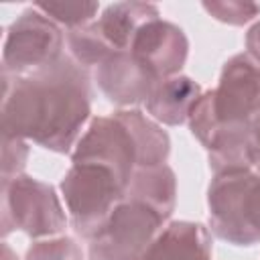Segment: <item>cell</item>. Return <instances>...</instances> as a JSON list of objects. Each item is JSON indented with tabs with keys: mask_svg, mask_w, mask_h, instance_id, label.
<instances>
[{
	"mask_svg": "<svg viewBox=\"0 0 260 260\" xmlns=\"http://www.w3.org/2000/svg\"><path fill=\"white\" fill-rule=\"evenodd\" d=\"M91 114L87 69L71 55L30 75L2 73V134L32 140L59 152H73Z\"/></svg>",
	"mask_w": 260,
	"mask_h": 260,
	"instance_id": "1",
	"label": "cell"
},
{
	"mask_svg": "<svg viewBox=\"0 0 260 260\" xmlns=\"http://www.w3.org/2000/svg\"><path fill=\"white\" fill-rule=\"evenodd\" d=\"M209 232L234 246L260 244V173H215L207 189Z\"/></svg>",
	"mask_w": 260,
	"mask_h": 260,
	"instance_id": "2",
	"label": "cell"
},
{
	"mask_svg": "<svg viewBox=\"0 0 260 260\" xmlns=\"http://www.w3.org/2000/svg\"><path fill=\"white\" fill-rule=\"evenodd\" d=\"M59 189L71 228L87 240L98 234L112 209L126 195V185L120 177L95 162H71Z\"/></svg>",
	"mask_w": 260,
	"mask_h": 260,
	"instance_id": "3",
	"label": "cell"
},
{
	"mask_svg": "<svg viewBox=\"0 0 260 260\" xmlns=\"http://www.w3.org/2000/svg\"><path fill=\"white\" fill-rule=\"evenodd\" d=\"M67 228L65 207L53 185L28 175L2 181V236L18 230L28 238H53Z\"/></svg>",
	"mask_w": 260,
	"mask_h": 260,
	"instance_id": "4",
	"label": "cell"
},
{
	"mask_svg": "<svg viewBox=\"0 0 260 260\" xmlns=\"http://www.w3.org/2000/svg\"><path fill=\"white\" fill-rule=\"evenodd\" d=\"M165 223L152 207L122 199L89 240L87 260H142Z\"/></svg>",
	"mask_w": 260,
	"mask_h": 260,
	"instance_id": "5",
	"label": "cell"
},
{
	"mask_svg": "<svg viewBox=\"0 0 260 260\" xmlns=\"http://www.w3.org/2000/svg\"><path fill=\"white\" fill-rule=\"evenodd\" d=\"M61 49V26L39 8L30 6L18 14L6 30L2 47V73L22 77L41 71L63 57Z\"/></svg>",
	"mask_w": 260,
	"mask_h": 260,
	"instance_id": "6",
	"label": "cell"
},
{
	"mask_svg": "<svg viewBox=\"0 0 260 260\" xmlns=\"http://www.w3.org/2000/svg\"><path fill=\"white\" fill-rule=\"evenodd\" d=\"M209 98L217 130L250 128L260 114V63L248 53L228 59L221 67L217 87L209 89Z\"/></svg>",
	"mask_w": 260,
	"mask_h": 260,
	"instance_id": "7",
	"label": "cell"
},
{
	"mask_svg": "<svg viewBox=\"0 0 260 260\" xmlns=\"http://www.w3.org/2000/svg\"><path fill=\"white\" fill-rule=\"evenodd\" d=\"M71 162H95L108 167L128 187L132 173L138 167V152L130 130L116 114L98 116L89 120L77 140L71 152Z\"/></svg>",
	"mask_w": 260,
	"mask_h": 260,
	"instance_id": "8",
	"label": "cell"
},
{
	"mask_svg": "<svg viewBox=\"0 0 260 260\" xmlns=\"http://www.w3.org/2000/svg\"><path fill=\"white\" fill-rule=\"evenodd\" d=\"M130 53L156 81H162L179 75L183 69L189 55V41L181 26L154 18L136 32Z\"/></svg>",
	"mask_w": 260,
	"mask_h": 260,
	"instance_id": "9",
	"label": "cell"
},
{
	"mask_svg": "<svg viewBox=\"0 0 260 260\" xmlns=\"http://www.w3.org/2000/svg\"><path fill=\"white\" fill-rule=\"evenodd\" d=\"M93 77L102 93L122 110L144 104L152 87L158 83L130 51H122L106 59L95 67Z\"/></svg>",
	"mask_w": 260,
	"mask_h": 260,
	"instance_id": "10",
	"label": "cell"
},
{
	"mask_svg": "<svg viewBox=\"0 0 260 260\" xmlns=\"http://www.w3.org/2000/svg\"><path fill=\"white\" fill-rule=\"evenodd\" d=\"M142 260H211L209 228L197 221H167Z\"/></svg>",
	"mask_w": 260,
	"mask_h": 260,
	"instance_id": "11",
	"label": "cell"
},
{
	"mask_svg": "<svg viewBox=\"0 0 260 260\" xmlns=\"http://www.w3.org/2000/svg\"><path fill=\"white\" fill-rule=\"evenodd\" d=\"M160 18L154 4L148 2H116L104 8L102 16L93 20V26L112 49V53L130 51L136 32L150 20Z\"/></svg>",
	"mask_w": 260,
	"mask_h": 260,
	"instance_id": "12",
	"label": "cell"
},
{
	"mask_svg": "<svg viewBox=\"0 0 260 260\" xmlns=\"http://www.w3.org/2000/svg\"><path fill=\"white\" fill-rule=\"evenodd\" d=\"M201 93L203 89L197 81L187 75H175L158 81L152 87L144 106L152 120L167 126H179L189 120V114Z\"/></svg>",
	"mask_w": 260,
	"mask_h": 260,
	"instance_id": "13",
	"label": "cell"
},
{
	"mask_svg": "<svg viewBox=\"0 0 260 260\" xmlns=\"http://www.w3.org/2000/svg\"><path fill=\"white\" fill-rule=\"evenodd\" d=\"M124 199L144 203L160 213L165 219L171 217L177 203V175L175 171L165 165L152 167H136L132 179L126 187Z\"/></svg>",
	"mask_w": 260,
	"mask_h": 260,
	"instance_id": "14",
	"label": "cell"
},
{
	"mask_svg": "<svg viewBox=\"0 0 260 260\" xmlns=\"http://www.w3.org/2000/svg\"><path fill=\"white\" fill-rule=\"evenodd\" d=\"M130 130L136 152H138V167H152V165H165L171 152V138L162 130V126L148 118L138 108H126L114 112Z\"/></svg>",
	"mask_w": 260,
	"mask_h": 260,
	"instance_id": "15",
	"label": "cell"
},
{
	"mask_svg": "<svg viewBox=\"0 0 260 260\" xmlns=\"http://www.w3.org/2000/svg\"><path fill=\"white\" fill-rule=\"evenodd\" d=\"M32 6L53 22H57L59 26H67L69 30L93 22L100 10L98 2H35Z\"/></svg>",
	"mask_w": 260,
	"mask_h": 260,
	"instance_id": "16",
	"label": "cell"
},
{
	"mask_svg": "<svg viewBox=\"0 0 260 260\" xmlns=\"http://www.w3.org/2000/svg\"><path fill=\"white\" fill-rule=\"evenodd\" d=\"M24 260H83L81 248L69 236H53L35 242Z\"/></svg>",
	"mask_w": 260,
	"mask_h": 260,
	"instance_id": "17",
	"label": "cell"
},
{
	"mask_svg": "<svg viewBox=\"0 0 260 260\" xmlns=\"http://www.w3.org/2000/svg\"><path fill=\"white\" fill-rule=\"evenodd\" d=\"M201 6L215 20L225 22V24H232V26H242V24L254 20L260 14V4H256V2H242V0L203 2Z\"/></svg>",
	"mask_w": 260,
	"mask_h": 260,
	"instance_id": "18",
	"label": "cell"
},
{
	"mask_svg": "<svg viewBox=\"0 0 260 260\" xmlns=\"http://www.w3.org/2000/svg\"><path fill=\"white\" fill-rule=\"evenodd\" d=\"M28 152H30L28 140L2 134V181H10L22 175Z\"/></svg>",
	"mask_w": 260,
	"mask_h": 260,
	"instance_id": "19",
	"label": "cell"
},
{
	"mask_svg": "<svg viewBox=\"0 0 260 260\" xmlns=\"http://www.w3.org/2000/svg\"><path fill=\"white\" fill-rule=\"evenodd\" d=\"M252 158H254V169L260 173V114L252 124Z\"/></svg>",
	"mask_w": 260,
	"mask_h": 260,
	"instance_id": "20",
	"label": "cell"
},
{
	"mask_svg": "<svg viewBox=\"0 0 260 260\" xmlns=\"http://www.w3.org/2000/svg\"><path fill=\"white\" fill-rule=\"evenodd\" d=\"M2 260H18V256L12 252V248L6 242H2Z\"/></svg>",
	"mask_w": 260,
	"mask_h": 260,
	"instance_id": "21",
	"label": "cell"
}]
</instances>
